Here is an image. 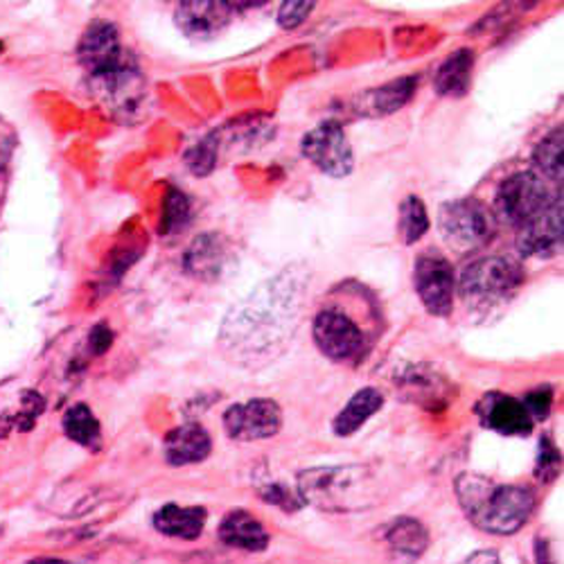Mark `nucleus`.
<instances>
[{
    "label": "nucleus",
    "mask_w": 564,
    "mask_h": 564,
    "mask_svg": "<svg viewBox=\"0 0 564 564\" xmlns=\"http://www.w3.org/2000/svg\"><path fill=\"white\" fill-rule=\"evenodd\" d=\"M560 195H551L549 183L535 174V172H517L508 178H503L497 187L495 195V219L522 228L529 221H533L538 215H542L553 199Z\"/></svg>",
    "instance_id": "obj_5"
},
{
    "label": "nucleus",
    "mask_w": 564,
    "mask_h": 564,
    "mask_svg": "<svg viewBox=\"0 0 564 564\" xmlns=\"http://www.w3.org/2000/svg\"><path fill=\"white\" fill-rule=\"evenodd\" d=\"M318 350L335 361L355 359L364 348V335L359 325L339 310H323L314 318L312 327Z\"/></svg>",
    "instance_id": "obj_10"
},
{
    "label": "nucleus",
    "mask_w": 564,
    "mask_h": 564,
    "mask_svg": "<svg viewBox=\"0 0 564 564\" xmlns=\"http://www.w3.org/2000/svg\"><path fill=\"white\" fill-rule=\"evenodd\" d=\"M413 285L417 299L425 305V310L434 316H449L454 310V294H456V275L449 260L430 249L415 258L413 267Z\"/></svg>",
    "instance_id": "obj_6"
},
{
    "label": "nucleus",
    "mask_w": 564,
    "mask_h": 564,
    "mask_svg": "<svg viewBox=\"0 0 564 564\" xmlns=\"http://www.w3.org/2000/svg\"><path fill=\"white\" fill-rule=\"evenodd\" d=\"M165 460L170 465H193L202 463L213 452V438L210 434L195 422H187V425L176 427L165 438Z\"/></svg>",
    "instance_id": "obj_14"
},
{
    "label": "nucleus",
    "mask_w": 564,
    "mask_h": 564,
    "mask_svg": "<svg viewBox=\"0 0 564 564\" xmlns=\"http://www.w3.org/2000/svg\"><path fill=\"white\" fill-rule=\"evenodd\" d=\"M226 260L228 251L221 235H202L199 240H195L191 251L185 253V271H191L202 280H215L224 271Z\"/></svg>",
    "instance_id": "obj_18"
},
{
    "label": "nucleus",
    "mask_w": 564,
    "mask_h": 564,
    "mask_svg": "<svg viewBox=\"0 0 564 564\" xmlns=\"http://www.w3.org/2000/svg\"><path fill=\"white\" fill-rule=\"evenodd\" d=\"M387 542L391 544L393 551L406 555V557H420L427 551L430 535L417 520H411V517H402V520H395L389 531H387Z\"/></svg>",
    "instance_id": "obj_21"
},
{
    "label": "nucleus",
    "mask_w": 564,
    "mask_h": 564,
    "mask_svg": "<svg viewBox=\"0 0 564 564\" xmlns=\"http://www.w3.org/2000/svg\"><path fill=\"white\" fill-rule=\"evenodd\" d=\"M560 469V454L557 449L551 445V441H542V447H540V460H538V477L542 481H551Z\"/></svg>",
    "instance_id": "obj_30"
},
{
    "label": "nucleus",
    "mask_w": 564,
    "mask_h": 564,
    "mask_svg": "<svg viewBox=\"0 0 564 564\" xmlns=\"http://www.w3.org/2000/svg\"><path fill=\"white\" fill-rule=\"evenodd\" d=\"M460 564H503V562L495 551H477L469 557H465Z\"/></svg>",
    "instance_id": "obj_33"
},
{
    "label": "nucleus",
    "mask_w": 564,
    "mask_h": 564,
    "mask_svg": "<svg viewBox=\"0 0 564 564\" xmlns=\"http://www.w3.org/2000/svg\"><path fill=\"white\" fill-rule=\"evenodd\" d=\"M77 57L90 77H102L131 66L124 57L116 25L107 21H93L86 28L77 45Z\"/></svg>",
    "instance_id": "obj_9"
},
{
    "label": "nucleus",
    "mask_w": 564,
    "mask_h": 564,
    "mask_svg": "<svg viewBox=\"0 0 564 564\" xmlns=\"http://www.w3.org/2000/svg\"><path fill=\"white\" fill-rule=\"evenodd\" d=\"M562 159H564V135H562V127H555L540 140V145L535 148V154H533V161H535V167L544 176H549L551 181H555L560 185L562 183Z\"/></svg>",
    "instance_id": "obj_23"
},
{
    "label": "nucleus",
    "mask_w": 564,
    "mask_h": 564,
    "mask_svg": "<svg viewBox=\"0 0 564 564\" xmlns=\"http://www.w3.org/2000/svg\"><path fill=\"white\" fill-rule=\"evenodd\" d=\"M527 273L512 258L488 256L469 264L458 280V292L465 303L475 307H492L512 299L524 285Z\"/></svg>",
    "instance_id": "obj_3"
},
{
    "label": "nucleus",
    "mask_w": 564,
    "mask_h": 564,
    "mask_svg": "<svg viewBox=\"0 0 564 564\" xmlns=\"http://www.w3.org/2000/svg\"><path fill=\"white\" fill-rule=\"evenodd\" d=\"M415 93V77H402L395 82H389L380 88H375L370 93H366V100H368V109L366 113H393L398 109H402Z\"/></svg>",
    "instance_id": "obj_20"
},
{
    "label": "nucleus",
    "mask_w": 564,
    "mask_h": 564,
    "mask_svg": "<svg viewBox=\"0 0 564 564\" xmlns=\"http://www.w3.org/2000/svg\"><path fill=\"white\" fill-rule=\"evenodd\" d=\"M400 238L404 245H415L417 240H422V235L430 230V215H427V206L422 204L415 195L404 197V202L400 204Z\"/></svg>",
    "instance_id": "obj_24"
},
{
    "label": "nucleus",
    "mask_w": 564,
    "mask_h": 564,
    "mask_svg": "<svg viewBox=\"0 0 564 564\" xmlns=\"http://www.w3.org/2000/svg\"><path fill=\"white\" fill-rule=\"evenodd\" d=\"M224 430L232 441H267L282 430V409L273 400H249L232 404L224 413Z\"/></svg>",
    "instance_id": "obj_8"
},
{
    "label": "nucleus",
    "mask_w": 564,
    "mask_h": 564,
    "mask_svg": "<svg viewBox=\"0 0 564 564\" xmlns=\"http://www.w3.org/2000/svg\"><path fill=\"white\" fill-rule=\"evenodd\" d=\"M301 501L325 512H357L380 501L382 490L366 465L312 467L299 475Z\"/></svg>",
    "instance_id": "obj_2"
},
{
    "label": "nucleus",
    "mask_w": 564,
    "mask_h": 564,
    "mask_svg": "<svg viewBox=\"0 0 564 564\" xmlns=\"http://www.w3.org/2000/svg\"><path fill=\"white\" fill-rule=\"evenodd\" d=\"M477 413L484 425L501 436H529L533 432V417L522 404L503 393H488L479 404Z\"/></svg>",
    "instance_id": "obj_12"
},
{
    "label": "nucleus",
    "mask_w": 564,
    "mask_h": 564,
    "mask_svg": "<svg viewBox=\"0 0 564 564\" xmlns=\"http://www.w3.org/2000/svg\"><path fill=\"white\" fill-rule=\"evenodd\" d=\"M174 19L185 36L208 39L228 25L230 6L213 3V0H191V3L176 6Z\"/></svg>",
    "instance_id": "obj_13"
},
{
    "label": "nucleus",
    "mask_w": 564,
    "mask_h": 564,
    "mask_svg": "<svg viewBox=\"0 0 564 564\" xmlns=\"http://www.w3.org/2000/svg\"><path fill=\"white\" fill-rule=\"evenodd\" d=\"M64 432L77 445L100 447V422L86 404H75L64 415Z\"/></svg>",
    "instance_id": "obj_22"
},
{
    "label": "nucleus",
    "mask_w": 564,
    "mask_h": 564,
    "mask_svg": "<svg viewBox=\"0 0 564 564\" xmlns=\"http://www.w3.org/2000/svg\"><path fill=\"white\" fill-rule=\"evenodd\" d=\"M438 224L445 245L460 256L484 249L497 228L492 210L473 197L443 204Z\"/></svg>",
    "instance_id": "obj_4"
},
{
    "label": "nucleus",
    "mask_w": 564,
    "mask_h": 564,
    "mask_svg": "<svg viewBox=\"0 0 564 564\" xmlns=\"http://www.w3.org/2000/svg\"><path fill=\"white\" fill-rule=\"evenodd\" d=\"M303 154L323 174L333 178H344L355 167L352 148L339 122H321L307 131L303 138Z\"/></svg>",
    "instance_id": "obj_7"
},
{
    "label": "nucleus",
    "mask_w": 564,
    "mask_h": 564,
    "mask_svg": "<svg viewBox=\"0 0 564 564\" xmlns=\"http://www.w3.org/2000/svg\"><path fill=\"white\" fill-rule=\"evenodd\" d=\"M522 404L527 406V411L531 413L533 420H544L551 411V404H553V391L549 387L535 389L522 400Z\"/></svg>",
    "instance_id": "obj_29"
},
{
    "label": "nucleus",
    "mask_w": 564,
    "mask_h": 564,
    "mask_svg": "<svg viewBox=\"0 0 564 564\" xmlns=\"http://www.w3.org/2000/svg\"><path fill=\"white\" fill-rule=\"evenodd\" d=\"M217 152H219V145H217V138L215 135H208L204 140H199V143H195L191 150L185 152V165L191 167L193 174L197 176H206L215 170L217 165Z\"/></svg>",
    "instance_id": "obj_26"
},
{
    "label": "nucleus",
    "mask_w": 564,
    "mask_h": 564,
    "mask_svg": "<svg viewBox=\"0 0 564 564\" xmlns=\"http://www.w3.org/2000/svg\"><path fill=\"white\" fill-rule=\"evenodd\" d=\"M12 133H10V129H8V124H3L0 122V167H3L6 163H8V159H10V154H12Z\"/></svg>",
    "instance_id": "obj_32"
},
{
    "label": "nucleus",
    "mask_w": 564,
    "mask_h": 564,
    "mask_svg": "<svg viewBox=\"0 0 564 564\" xmlns=\"http://www.w3.org/2000/svg\"><path fill=\"white\" fill-rule=\"evenodd\" d=\"M206 508L167 503L154 514V529L167 538L197 540L206 524Z\"/></svg>",
    "instance_id": "obj_15"
},
{
    "label": "nucleus",
    "mask_w": 564,
    "mask_h": 564,
    "mask_svg": "<svg viewBox=\"0 0 564 564\" xmlns=\"http://www.w3.org/2000/svg\"><path fill=\"white\" fill-rule=\"evenodd\" d=\"M456 497L467 520L490 535L520 531L535 508V495L527 486L495 484L481 475H460Z\"/></svg>",
    "instance_id": "obj_1"
},
{
    "label": "nucleus",
    "mask_w": 564,
    "mask_h": 564,
    "mask_svg": "<svg viewBox=\"0 0 564 564\" xmlns=\"http://www.w3.org/2000/svg\"><path fill=\"white\" fill-rule=\"evenodd\" d=\"M562 249V195L538 215L533 221L520 228L517 235V251L524 258H553Z\"/></svg>",
    "instance_id": "obj_11"
},
{
    "label": "nucleus",
    "mask_w": 564,
    "mask_h": 564,
    "mask_svg": "<svg viewBox=\"0 0 564 564\" xmlns=\"http://www.w3.org/2000/svg\"><path fill=\"white\" fill-rule=\"evenodd\" d=\"M30 564H70L66 560H53V557H45V560H32Z\"/></svg>",
    "instance_id": "obj_34"
},
{
    "label": "nucleus",
    "mask_w": 564,
    "mask_h": 564,
    "mask_svg": "<svg viewBox=\"0 0 564 564\" xmlns=\"http://www.w3.org/2000/svg\"><path fill=\"white\" fill-rule=\"evenodd\" d=\"M111 339H113V335H111L109 327L107 325H98L96 330L90 333V348H93V352L102 355L111 346Z\"/></svg>",
    "instance_id": "obj_31"
},
{
    "label": "nucleus",
    "mask_w": 564,
    "mask_h": 564,
    "mask_svg": "<svg viewBox=\"0 0 564 564\" xmlns=\"http://www.w3.org/2000/svg\"><path fill=\"white\" fill-rule=\"evenodd\" d=\"M191 199H187L183 193L178 191H170L167 199H165V210H163V224H161V232L163 235H174L181 228H185L191 224Z\"/></svg>",
    "instance_id": "obj_25"
},
{
    "label": "nucleus",
    "mask_w": 564,
    "mask_h": 564,
    "mask_svg": "<svg viewBox=\"0 0 564 564\" xmlns=\"http://www.w3.org/2000/svg\"><path fill=\"white\" fill-rule=\"evenodd\" d=\"M475 53L473 51H454L436 70L434 88L443 98H463L473 84Z\"/></svg>",
    "instance_id": "obj_17"
},
{
    "label": "nucleus",
    "mask_w": 564,
    "mask_h": 564,
    "mask_svg": "<svg viewBox=\"0 0 564 564\" xmlns=\"http://www.w3.org/2000/svg\"><path fill=\"white\" fill-rule=\"evenodd\" d=\"M384 404V395L378 389H361L357 391L350 402L341 409V413L335 417V434L341 438H348L357 434L366 422L378 413Z\"/></svg>",
    "instance_id": "obj_19"
},
{
    "label": "nucleus",
    "mask_w": 564,
    "mask_h": 564,
    "mask_svg": "<svg viewBox=\"0 0 564 564\" xmlns=\"http://www.w3.org/2000/svg\"><path fill=\"white\" fill-rule=\"evenodd\" d=\"M260 497H262L264 501H269L271 506H278V508H282V510H290V512L301 508V497H299V492L290 490L288 486H282V484H267V486H262V488H260Z\"/></svg>",
    "instance_id": "obj_27"
},
{
    "label": "nucleus",
    "mask_w": 564,
    "mask_h": 564,
    "mask_svg": "<svg viewBox=\"0 0 564 564\" xmlns=\"http://www.w3.org/2000/svg\"><path fill=\"white\" fill-rule=\"evenodd\" d=\"M219 540L232 549L264 551L269 535L264 527L247 510H232L219 524Z\"/></svg>",
    "instance_id": "obj_16"
},
{
    "label": "nucleus",
    "mask_w": 564,
    "mask_h": 564,
    "mask_svg": "<svg viewBox=\"0 0 564 564\" xmlns=\"http://www.w3.org/2000/svg\"><path fill=\"white\" fill-rule=\"evenodd\" d=\"M312 10H314V3H294L292 0V3H285L280 8L278 23L285 30H296L307 21Z\"/></svg>",
    "instance_id": "obj_28"
}]
</instances>
